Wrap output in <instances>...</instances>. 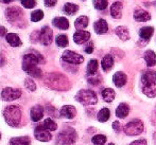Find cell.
I'll return each instance as SVG.
<instances>
[{"instance_id":"obj_1","label":"cell","mask_w":156,"mask_h":145,"mask_svg":"<svg viewBox=\"0 0 156 145\" xmlns=\"http://www.w3.org/2000/svg\"><path fill=\"white\" fill-rule=\"evenodd\" d=\"M44 83L47 87L58 91H66L70 88V82L62 73H48L44 78Z\"/></svg>"},{"instance_id":"obj_2","label":"cell","mask_w":156,"mask_h":145,"mask_svg":"<svg viewBox=\"0 0 156 145\" xmlns=\"http://www.w3.org/2000/svg\"><path fill=\"white\" fill-rule=\"evenodd\" d=\"M21 116H23V112L18 106L10 105L3 109V118L6 124L10 125L11 127L19 126L21 122Z\"/></svg>"},{"instance_id":"obj_3","label":"cell","mask_w":156,"mask_h":145,"mask_svg":"<svg viewBox=\"0 0 156 145\" xmlns=\"http://www.w3.org/2000/svg\"><path fill=\"white\" fill-rule=\"evenodd\" d=\"M38 64H45V58L41 53L35 50L28 52L23 57V71L30 69L32 67H37Z\"/></svg>"},{"instance_id":"obj_4","label":"cell","mask_w":156,"mask_h":145,"mask_svg":"<svg viewBox=\"0 0 156 145\" xmlns=\"http://www.w3.org/2000/svg\"><path fill=\"white\" fill-rule=\"evenodd\" d=\"M78 139V133L73 128H67L63 129L56 137V143L58 145H74Z\"/></svg>"},{"instance_id":"obj_5","label":"cell","mask_w":156,"mask_h":145,"mask_svg":"<svg viewBox=\"0 0 156 145\" xmlns=\"http://www.w3.org/2000/svg\"><path fill=\"white\" fill-rule=\"evenodd\" d=\"M5 16L9 22H11L12 25L20 26L21 27V23L25 22V13L20 8H17V6L9 8L5 11Z\"/></svg>"},{"instance_id":"obj_6","label":"cell","mask_w":156,"mask_h":145,"mask_svg":"<svg viewBox=\"0 0 156 145\" xmlns=\"http://www.w3.org/2000/svg\"><path fill=\"white\" fill-rule=\"evenodd\" d=\"M76 100L79 103H81L82 105H85V106H87V105H94L98 102V98H97L96 92L89 89L80 90L76 93Z\"/></svg>"},{"instance_id":"obj_7","label":"cell","mask_w":156,"mask_h":145,"mask_svg":"<svg viewBox=\"0 0 156 145\" xmlns=\"http://www.w3.org/2000/svg\"><path fill=\"white\" fill-rule=\"evenodd\" d=\"M144 123L140 120H132L124 126L123 131L127 136H138L144 131Z\"/></svg>"},{"instance_id":"obj_8","label":"cell","mask_w":156,"mask_h":145,"mask_svg":"<svg viewBox=\"0 0 156 145\" xmlns=\"http://www.w3.org/2000/svg\"><path fill=\"white\" fill-rule=\"evenodd\" d=\"M62 60L65 63L71 64V65H80L84 61V57L79 53L70 51V50H66L62 54Z\"/></svg>"},{"instance_id":"obj_9","label":"cell","mask_w":156,"mask_h":145,"mask_svg":"<svg viewBox=\"0 0 156 145\" xmlns=\"http://www.w3.org/2000/svg\"><path fill=\"white\" fill-rule=\"evenodd\" d=\"M21 96V90L20 89H15V88L6 87L1 91V98L6 102H11V101H15Z\"/></svg>"},{"instance_id":"obj_10","label":"cell","mask_w":156,"mask_h":145,"mask_svg":"<svg viewBox=\"0 0 156 145\" xmlns=\"http://www.w3.org/2000/svg\"><path fill=\"white\" fill-rule=\"evenodd\" d=\"M52 38H53V32L49 27L45 26L43 27V29L39 31V36H38V41L44 46H49L52 43Z\"/></svg>"},{"instance_id":"obj_11","label":"cell","mask_w":156,"mask_h":145,"mask_svg":"<svg viewBox=\"0 0 156 145\" xmlns=\"http://www.w3.org/2000/svg\"><path fill=\"white\" fill-rule=\"evenodd\" d=\"M34 137L41 142H48L52 139V136L48 129H46L43 125H38L34 129Z\"/></svg>"},{"instance_id":"obj_12","label":"cell","mask_w":156,"mask_h":145,"mask_svg":"<svg viewBox=\"0 0 156 145\" xmlns=\"http://www.w3.org/2000/svg\"><path fill=\"white\" fill-rule=\"evenodd\" d=\"M141 86H148V85H156V71L153 70H147L141 75Z\"/></svg>"},{"instance_id":"obj_13","label":"cell","mask_w":156,"mask_h":145,"mask_svg":"<svg viewBox=\"0 0 156 145\" xmlns=\"http://www.w3.org/2000/svg\"><path fill=\"white\" fill-rule=\"evenodd\" d=\"M90 38V33L88 31H76L73 34V40L76 45H83V43H87Z\"/></svg>"},{"instance_id":"obj_14","label":"cell","mask_w":156,"mask_h":145,"mask_svg":"<svg viewBox=\"0 0 156 145\" xmlns=\"http://www.w3.org/2000/svg\"><path fill=\"white\" fill-rule=\"evenodd\" d=\"M134 19L138 22H146L151 19V15L150 13L142 10L141 8H136L134 12Z\"/></svg>"},{"instance_id":"obj_15","label":"cell","mask_w":156,"mask_h":145,"mask_svg":"<svg viewBox=\"0 0 156 145\" xmlns=\"http://www.w3.org/2000/svg\"><path fill=\"white\" fill-rule=\"evenodd\" d=\"M60 115L63 118L66 119H73L76 115V109L74 106H71V105H65L61 108L60 110Z\"/></svg>"},{"instance_id":"obj_16","label":"cell","mask_w":156,"mask_h":145,"mask_svg":"<svg viewBox=\"0 0 156 145\" xmlns=\"http://www.w3.org/2000/svg\"><path fill=\"white\" fill-rule=\"evenodd\" d=\"M122 9H123V4L120 1H116L112 4L111 6V15L113 18L120 19L122 16Z\"/></svg>"},{"instance_id":"obj_17","label":"cell","mask_w":156,"mask_h":145,"mask_svg":"<svg viewBox=\"0 0 156 145\" xmlns=\"http://www.w3.org/2000/svg\"><path fill=\"white\" fill-rule=\"evenodd\" d=\"M94 29L97 34L102 35V34H105V33L108 31V25H107V22L104 19H99V20H97L96 22L94 23Z\"/></svg>"},{"instance_id":"obj_18","label":"cell","mask_w":156,"mask_h":145,"mask_svg":"<svg viewBox=\"0 0 156 145\" xmlns=\"http://www.w3.org/2000/svg\"><path fill=\"white\" fill-rule=\"evenodd\" d=\"M126 81H127V76L124 72L121 71H118L114 74L113 76V82L114 84L116 85L117 87H123L125 84H126Z\"/></svg>"},{"instance_id":"obj_19","label":"cell","mask_w":156,"mask_h":145,"mask_svg":"<svg viewBox=\"0 0 156 145\" xmlns=\"http://www.w3.org/2000/svg\"><path fill=\"white\" fill-rule=\"evenodd\" d=\"M52 25L55 28L61 30H68L69 29V21L65 17H55L52 20Z\"/></svg>"},{"instance_id":"obj_20","label":"cell","mask_w":156,"mask_h":145,"mask_svg":"<svg viewBox=\"0 0 156 145\" xmlns=\"http://www.w3.org/2000/svg\"><path fill=\"white\" fill-rule=\"evenodd\" d=\"M31 119L34 122H38L39 120H41L44 116V108L41 106V105H36V106L32 107L31 108Z\"/></svg>"},{"instance_id":"obj_21","label":"cell","mask_w":156,"mask_h":145,"mask_svg":"<svg viewBox=\"0 0 156 145\" xmlns=\"http://www.w3.org/2000/svg\"><path fill=\"white\" fill-rule=\"evenodd\" d=\"M144 58L148 67H153L156 65V53L152 50H147L144 54Z\"/></svg>"},{"instance_id":"obj_22","label":"cell","mask_w":156,"mask_h":145,"mask_svg":"<svg viewBox=\"0 0 156 145\" xmlns=\"http://www.w3.org/2000/svg\"><path fill=\"white\" fill-rule=\"evenodd\" d=\"M5 38H6V41L9 43V45L12 46V47H20V46L23 45L19 36L17 34H15V33H9L5 36Z\"/></svg>"},{"instance_id":"obj_23","label":"cell","mask_w":156,"mask_h":145,"mask_svg":"<svg viewBox=\"0 0 156 145\" xmlns=\"http://www.w3.org/2000/svg\"><path fill=\"white\" fill-rule=\"evenodd\" d=\"M153 33H154V29L152 27H144L139 30V37L142 40L148 41L153 36Z\"/></svg>"},{"instance_id":"obj_24","label":"cell","mask_w":156,"mask_h":145,"mask_svg":"<svg viewBox=\"0 0 156 145\" xmlns=\"http://www.w3.org/2000/svg\"><path fill=\"white\" fill-rule=\"evenodd\" d=\"M129 112V106L126 103H121V104L117 107V109H116V116L120 119L126 118Z\"/></svg>"},{"instance_id":"obj_25","label":"cell","mask_w":156,"mask_h":145,"mask_svg":"<svg viewBox=\"0 0 156 145\" xmlns=\"http://www.w3.org/2000/svg\"><path fill=\"white\" fill-rule=\"evenodd\" d=\"M101 65H102V68L105 72L109 71L114 66V57L111 55V54H107V55H105L104 57L102 58Z\"/></svg>"},{"instance_id":"obj_26","label":"cell","mask_w":156,"mask_h":145,"mask_svg":"<svg viewBox=\"0 0 156 145\" xmlns=\"http://www.w3.org/2000/svg\"><path fill=\"white\" fill-rule=\"evenodd\" d=\"M10 144L11 145H30L31 144V139H30L28 136L12 138V139L10 140Z\"/></svg>"},{"instance_id":"obj_27","label":"cell","mask_w":156,"mask_h":145,"mask_svg":"<svg viewBox=\"0 0 156 145\" xmlns=\"http://www.w3.org/2000/svg\"><path fill=\"white\" fill-rule=\"evenodd\" d=\"M102 98L105 102L107 103H112L114 100H115V96H116V93L112 88H105V89L102 90Z\"/></svg>"},{"instance_id":"obj_28","label":"cell","mask_w":156,"mask_h":145,"mask_svg":"<svg viewBox=\"0 0 156 145\" xmlns=\"http://www.w3.org/2000/svg\"><path fill=\"white\" fill-rule=\"evenodd\" d=\"M88 17L87 16H80L79 18L76 19L74 21V27L78 31H81L88 26Z\"/></svg>"},{"instance_id":"obj_29","label":"cell","mask_w":156,"mask_h":145,"mask_svg":"<svg viewBox=\"0 0 156 145\" xmlns=\"http://www.w3.org/2000/svg\"><path fill=\"white\" fill-rule=\"evenodd\" d=\"M116 34L119 37L121 40H127L129 39V31L126 27L124 26H119V27L116 29Z\"/></svg>"},{"instance_id":"obj_30","label":"cell","mask_w":156,"mask_h":145,"mask_svg":"<svg viewBox=\"0 0 156 145\" xmlns=\"http://www.w3.org/2000/svg\"><path fill=\"white\" fill-rule=\"evenodd\" d=\"M141 90L144 95L148 98H155L156 96V85H148V86H141Z\"/></svg>"},{"instance_id":"obj_31","label":"cell","mask_w":156,"mask_h":145,"mask_svg":"<svg viewBox=\"0 0 156 145\" xmlns=\"http://www.w3.org/2000/svg\"><path fill=\"white\" fill-rule=\"evenodd\" d=\"M98 67H99V63L97 59H90L88 63V65H87V74H88L89 76L90 75H94V74L97 73V70H98Z\"/></svg>"},{"instance_id":"obj_32","label":"cell","mask_w":156,"mask_h":145,"mask_svg":"<svg viewBox=\"0 0 156 145\" xmlns=\"http://www.w3.org/2000/svg\"><path fill=\"white\" fill-rule=\"evenodd\" d=\"M109 116H111L109 109L108 108H102L98 112V116H97V118H98L99 122H102L103 123V122H106V121H108Z\"/></svg>"},{"instance_id":"obj_33","label":"cell","mask_w":156,"mask_h":145,"mask_svg":"<svg viewBox=\"0 0 156 145\" xmlns=\"http://www.w3.org/2000/svg\"><path fill=\"white\" fill-rule=\"evenodd\" d=\"M63 10H64V12H65L66 14L73 15L79 11V5H76V4H74V3H70V2H68V3H66L65 5H64Z\"/></svg>"},{"instance_id":"obj_34","label":"cell","mask_w":156,"mask_h":145,"mask_svg":"<svg viewBox=\"0 0 156 145\" xmlns=\"http://www.w3.org/2000/svg\"><path fill=\"white\" fill-rule=\"evenodd\" d=\"M43 126L45 127L46 129H48L49 131H54L58 129V125H56V123L54 122L53 120H51V119H46L45 121H44V124Z\"/></svg>"},{"instance_id":"obj_35","label":"cell","mask_w":156,"mask_h":145,"mask_svg":"<svg viewBox=\"0 0 156 145\" xmlns=\"http://www.w3.org/2000/svg\"><path fill=\"white\" fill-rule=\"evenodd\" d=\"M55 43H56V45H58V47L65 48V47H67V46H68L69 41H68V37L66 36V35L61 34V35H58V36H56Z\"/></svg>"},{"instance_id":"obj_36","label":"cell","mask_w":156,"mask_h":145,"mask_svg":"<svg viewBox=\"0 0 156 145\" xmlns=\"http://www.w3.org/2000/svg\"><path fill=\"white\" fill-rule=\"evenodd\" d=\"M93 3L94 9H97L99 11L105 10L107 8V5H108V1L107 0H94Z\"/></svg>"},{"instance_id":"obj_37","label":"cell","mask_w":156,"mask_h":145,"mask_svg":"<svg viewBox=\"0 0 156 145\" xmlns=\"http://www.w3.org/2000/svg\"><path fill=\"white\" fill-rule=\"evenodd\" d=\"M94 145H104L106 142V137L104 135H97L91 139Z\"/></svg>"},{"instance_id":"obj_38","label":"cell","mask_w":156,"mask_h":145,"mask_svg":"<svg viewBox=\"0 0 156 145\" xmlns=\"http://www.w3.org/2000/svg\"><path fill=\"white\" fill-rule=\"evenodd\" d=\"M44 18V12L41 10H36L32 12L31 14V20L33 22H37V21L41 20Z\"/></svg>"},{"instance_id":"obj_39","label":"cell","mask_w":156,"mask_h":145,"mask_svg":"<svg viewBox=\"0 0 156 145\" xmlns=\"http://www.w3.org/2000/svg\"><path fill=\"white\" fill-rule=\"evenodd\" d=\"M25 87L27 88L29 91H35V90H36V85H35L34 81L30 78H27L25 80Z\"/></svg>"},{"instance_id":"obj_40","label":"cell","mask_w":156,"mask_h":145,"mask_svg":"<svg viewBox=\"0 0 156 145\" xmlns=\"http://www.w3.org/2000/svg\"><path fill=\"white\" fill-rule=\"evenodd\" d=\"M87 82L89 83L90 85H94V86H97L101 83V76L97 75V78L94 75H90L88 78H87Z\"/></svg>"},{"instance_id":"obj_41","label":"cell","mask_w":156,"mask_h":145,"mask_svg":"<svg viewBox=\"0 0 156 145\" xmlns=\"http://www.w3.org/2000/svg\"><path fill=\"white\" fill-rule=\"evenodd\" d=\"M21 4L26 9H32L36 5V0H20Z\"/></svg>"},{"instance_id":"obj_42","label":"cell","mask_w":156,"mask_h":145,"mask_svg":"<svg viewBox=\"0 0 156 145\" xmlns=\"http://www.w3.org/2000/svg\"><path fill=\"white\" fill-rule=\"evenodd\" d=\"M46 110H47V113L49 116H54V118H58V116H60L61 115L58 112V110H56L54 107H52V106H47L46 107Z\"/></svg>"},{"instance_id":"obj_43","label":"cell","mask_w":156,"mask_h":145,"mask_svg":"<svg viewBox=\"0 0 156 145\" xmlns=\"http://www.w3.org/2000/svg\"><path fill=\"white\" fill-rule=\"evenodd\" d=\"M112 127H113V129L115 130V133H121L122 125H121V123H120L119 121H115V122H113V125H112Z\"/></svg>"},{"instance_id":"obj_44","label":"cell","mask_w":156,"mask_h":145,"mask_svg":"<svg viewBox=\"0 0 156 145\" xmlns=\"http://www.w3.org/2000/svg\"><path fill=\"white\" fill-rule=\"evenodd\" d=\"M148 142H147L146 139H139V140H136V141L132 142L129 145H147Z\"/></svg>"},{"instance_id":"obj_45","label":"cell","mask_w":156,"mask_h":145,"mask_svg":"<svg viewBox=\"0 0 156 145\" xmlns=\"http://www.w3.org/2000/svg\"><path fill=\"white\" fill-rule=\"evenodd\" d=\"M85 52L88 54L93 53L94 52V43H89L88 45L86 46V48H85Z\"/></svg>"},{"instance_id":"obj_46","label":"cell","mask_w":156,"mask_h":145,"mask_svg":"<svg viewBox=\"0 0 156 145\" xmlns=\"http://www.w3.org/2000/svg\"><path fill=\"white\" fill-rule=\"evenodd\" d=\"M46 6H54L58 2V0H44Z\"/></svg>"},{"instance_id":"obj_47","label":"cell","mask_w":156,"mask_h":145,"mask_svg":"<svg viewBox=\"0 0 156 145\" xmlns=\"http://www.w3.org/2000/svg\"><path fill=\"white\" fill-rule=\"evenodd\" d=\"M6 63V59H5V56L3 55L2 53H0V67H3Z\"/></svg>"},{"instance_id":"obj_48","label":"cell","mask_w":156,"mask_h":145,"mask_svg":"<svg viewBox=\"0 0 156 145\" xmlns=\"http://www.w3.org/2000/svg\"><path fill=\"white\" fill-rule=\"evenodd\" d=\"M6 29L2 26H0V37H3V36H6Z\"/></svg>"},{"instance_id":"obj_49","label":"cell","mask_w":156,"mask_h":145,"mask_svg":"<svg viewBox=\"0 0 156 145\" xmlns=\"http://www.w3.org/2000/svg\"><path fill=\"white\" fill-rule=\"evenodd\" d=\"M14 0H0V2L1 3H5V4H8V3H11V2H13Z\"/></svg>"},{"instance_id":"obj_50","label":"cell","mask_w":156,"mask_h":145,"mask_svg":"<svg viewBox=\"0 0 156 145\" xmlns=\"http://www.w3.org/2000/svg\"><path fill=\"white\" fill-rule=\"evenodd\" d=\"M108 145H115V144H113V143H111V144H108Z\"/></svg>"},{"instance_id":"obj_51","label":"cell","mask_w":156,"mask_h":145,"mask_svg":"<svg viewBox=\"0 0 156 145\" xmlns=\"http://www.w3.org/2000/svg\"><path fill=\"white\" fill-rule=\"evenodd\" d=\"M0 138H1V133H0Z\"/></svg>"}]
</instances>
